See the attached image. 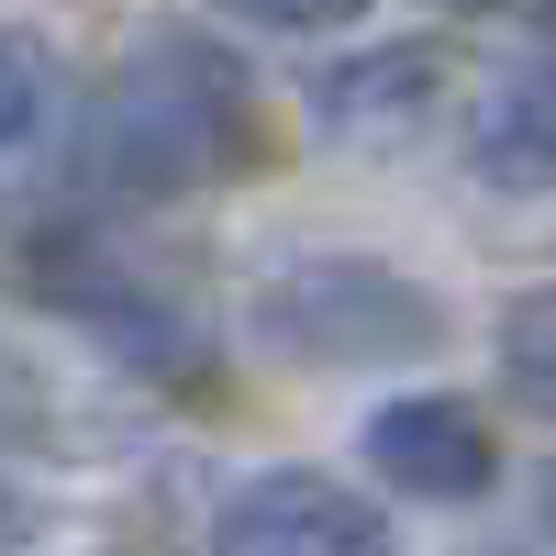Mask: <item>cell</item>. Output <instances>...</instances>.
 <instances>
[{"instance_id": "277c9868", "label": "cell", "mask_w": 556, "mask_h": 556, "mask_svg": "<svg viewBox=\"0 0 556 556\" xmlns=\"http://www.w3.org/2000/svg\"><path fill=\"white\" fill-rule=\"evenodd\" d=\"M367 468L412 501H479L501 479V445L479 424V401H445V390H412L367 412Z\"/></svg>"}, {"instance_id": "9c48e42d", "label": "cell", "mask_w": 556, "mask_h": 556, "mask_svg": "<svg viewBox=\"0 0 556 556\" xmlns=\"http://www.w3.org/2000/svg\"><path fill=\"white\" fill-rule=\"evenodd\" d=\"M12 534H23V490L0 479V545H12Z\"/></svg>"}, {"instance_id": "3957f363", "label": "cell", "mask_w": 556, "mask_h": 556, "mask_svg": "<svg viewBox=\"0 0 556 556\" xmlns=\"http://www.w3.org/2000/svg\"><path fill=\"white\" fill-rule=\"evenodd\" d=\"M212 556H401V523L323 468H256L245 490H223Z\"/></svg>"}, {"instance_id": "52a82bcc", "label": "cell", "mask_w": 556, "mask_h": 556, "mask_svg": "<svg viewBox=\"0 0 556 556\" xmlns=\"http://www.w3.org/2000/svg\"><path fill=\"white\" fill-rule=\"evenodd\" d=\"M501 390H513L534 424H556V278L501 312Z\"/></svg>"}, {"instance_id": "30bf717a", "label": "cell", "mask_w": 556, "mask_h": 556, "mask_svg": "<svg viewBox=\"0 0 556 556\" xmlns=\"http://www.w3.org/2000/svg\"><path fill=\"white\" fill-rule=\"evenodd\" d=\"M545 523H556V468H545Z\"/></svg>"}, {"instance_id": "ba28073f", "label": "cell", "mask_w": 556, "mask_h": 556, "mask_svg": "<svg viewBox=\"0 0 556 556\" xmlns=\"http://www.w3.org/2000/svg\"><path fill=\"white\" fill-rule=\"evenodd\" d=\"M34 123H45V56L23 34H0V156H12Z\"/></svg>"}, {"instance_id": "8992f818", "label": "cell", "mask_w": 556, "mask_h": 556, "mask_svg": "<svg viewBox=\"0 0 556 556\" xmlns=\"http://www.w3.org/2000/svg\"><path fill=\"white\" fill-rule=\"evenodd\" d=\"M468 167L490 190H556V56L513 67L468 123Z\"/></svg>"}, {"instance_id": "6da1fadb", "label": "cell", "mask_w": 556, "mask_h": 556, "mask_svg": "<svg viewBox=\"0 0 556 556\" xmlns=\"http://www.w3.org/2000/svg\"><path fill=\"white\" fill-rule=\"evenodd\" d=\"M245 334L290 367H412L445 345V301L379 256H290L245 290Z\"/></svg>"}, {"instance_id": "5b68a950", "label": "cell", "mask_w": 556, "mask_h": 556, "mask_svg": "<svg viewBox=\"0 0 556 556\" xmlns=\"http://www.w3.org/2000/svg\"><path fill=\"white\" fill-rule=\"evenodd\" d=\"M434 89H445L434 45H367V56H345V67L312 78V112L334 134H401V123L434 112Z\"/></svg>"}, {"instance_id": "7a4b0ae2", "label": "cell", "mask_w": 556, "mask_h": 556, "mask_svg": "<svg viewBox=\"0 0 556 556\" xmlns=\"http://www.w3.org/2000/svg\"><path fill=\"white\" fill-rule=\"evenodd\" d=\"M245 146V101H235V67H123L78 123V167L101 190H190V178H223Z\"/></svg>"}]
</instances>
